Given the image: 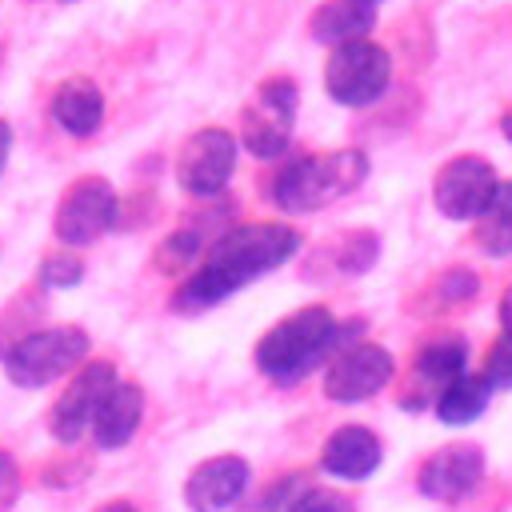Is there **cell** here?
<instances>
[{
	"instance_id": "29",
	"label": "cell",
	"mask_w": 512,
	"mask_h": 512,
	"mask_svg": "<svg viewBox=\"0 0 512 512\" xmlns=\"http://www.w3.org/2000/svg\"><path fill=\"white\" fill-rule=\"evenodd\" d=\"M8 148H12V128L0 120V172H4V160H8Z\"/></svg>"
},
{
	"instance_id": "10",
	"label": "cell",
	"mask_w": 512,
	"mask_h": 512,
	"mask_svg": "<svg viewBox=\"0 0 512 512\" xmlns=\"http://www.w3.org/2000/svg\"><path fill=\"white\" fill-rule=\"evenodd\" d=\"M112 224H116V192L104 176H80L56 208V236L64 244H92Z\"/></svg>"
},
{
	"instance_id": "28",
	"label": "cell",
	"mask_w": 512,
	"mask_h": 512,
	"mask_svg": "<svg viewBox=\"0 0 512 512\" xmlns=\"http://www.w3.org/2000/svg\"><path fill=\"white\" fill-rule=\"evenodd\" d=\"M500 324H504V336H512V288L500 300Z\"/></svg>"
},
{
	"instance_id": "22",
	"label": "cell",
	"mask_w": 512,
	"mask_h": 512,
	"mask_svg": "<svg viewBox=\"0 0 512 512\" xmlns=\"http://www.w3.org/2000/svg\"><path fill=\"white\" fill-rule=\"evenodd\" d=\"M284 512H356V508L348 496H340L332 488H300V496Z\"/></svg>"
},
{
	"instance_id": "1",
	"label": "cell",
	"mask_w": 512,
	"mask_h": 512,
	"mask_svg": "<svg viewBox=\"0 0 512 512\" xmlns=\"http://www.w3.org/2000/svg\"><path fill=\"white\" fill-rule=\"evenodd\" d=\"M296 248H300V232L288 228V224H240V228H228L208 248L200 268L184 280V288L172 296V304L180 312L212 308L224 296H232L236 288H244L248 280L280 268L288 256H296Z\"/></svg>"
},
{
	"instance_id": "16",
	"label": "cell",
	"mask_w": 512,
	"mask_h": 512,
	"mask_svg": "<svg viewBox=\"0 0 512 512\" xmlns=\"http://www.w3.org/2000/svg\"><path fill=\"white\" fill-rule=\"evenodd\" d=\"M376 28V0H324L308 16V32L320 44H348V40H368Z\"/></svg>"
},
{
	"instance_id": "14",
	"label": "cell",
	"mask_w": 512,
	"mask_h": 512,
	"mask_svg": "<svg viewBox=\"0 0 512 512\" xmlns=\"http://www.w3.org/2000/svg\"><path fill=\"white\" fill-rule=\"evenodd\" d=\"M140 416H144V392L128 380H112V388L100 396L88 428H92L100 448H120L136 436Z\"/></svg>"
},
{
	"instance_id": "23",
	"label": "cell",
	"mask_w": 512,
	"mask_h": 512,
	"mask_svg": "<svg viewBox=\"0 0 512 512\" xmlns=\"http://www.w3.org/2000/svg\"><path fill=\"white\" fill-rule=\"evenodd\" d=\"M40 280L48 288H76L84 280V264L76 256H48L40 268Z\"/></svg>"
},
{
	"instance_id": "4",
	"label": "cell",
	"mask_w": 512,
	"mask_h": 512,
	"mask_svg": "<svg viewBox=\"0 0 512 512\" xmlns=\"http://www.w3.org/2000/svg\"><path fill=\"white\" fill-rule=\"evenodd\" d=\"M392 80V56L372 40L336 44L324 68V88L344 108H368L384 96Z\"/></svg>"
},
{
	"instance_id": "15",
	"label": "cell",
	"mask_w": 512,
	"mask_h": 512,
	"mask_svg": "<svg viewBox=\"0 0 512 512\" xmlns=\"http://www.w3.org/2000/svg\"><path fill=\"white\" fill-rule=\"evenodd\" d=\"M376 464H380V440H376V432H368L360 424L336 428L320 452V468L340 480H364L376 472Z\"/></svg>"
},
{
	"instance_id": "13",
	"label": "cell",
	"mask_w": 512,
	"mask_h": 512,
	"mask_svg": "<svg viewBox=\"0 0 512 512\" xmlns=\"http://www.w3.org/2000/svg\"><path fill=\"white\" fill-rule=\"evenodd\" d=\"M248 488V464L240 456H212L184 480V504L192 512H224Z\"/></svg>"
},
{
	"instance_id": "21",
	"label": "cell",
	"mask_w": 512,
	"mask_h": 512,
	"mask_svg": "<svg viewBox=\"0 0 512 512\" xmlns=\"http://www.w3.org/2000/svg\"><path fill=\"white\" fill-rule=\"evenodd\" d=\"M480 376L488 380V388H504V392L512 388V336H500V340L488 348Z\"/></svg>"
},
{
	"instance_id": "5",
	"label": "cell",
	"mask_w": 512,
	"mask_h": 512,
	"mask_svg": "<svg viewBox=\"0 0 512 512\" xmlns=\"http://www.w3.org/2000/svg\"><path fill=\"white\" fill-rule=\"evenodd\" d=\"M84 356H88V336L80 328H44L24 336L4 356V372L20 388H44L64 372H72Z\"/></svg>"
},
{
	"instance_id": "25",
	"label": "cell",
	"mask_w": 512,
	"mask_h": 512,
	"mask_svg": "<svg viewBox=\"0 0 512 512\" xmlns=\"http://www.w3.org/2000/svg\"><path fill=\"white\" fill-rule=\"evenodd\" d=\"M196 252H200V236L196 232H176L168 244H164V264L168 268H180V264H192L196 260Z\"/></svg>"
},
{
	"instance_id": "8",
	"label": "cell",
	"mask_w": 512,
	"mask_h": 512,
	"mask_svg": "<svg viewBox=\"0 0 512 512\" xmlns=\"http://www.w3.org/2000/svg\"><path fill=\"white\" fill-rule=\"evenodd\" d=\"M236 168V140L224 128H200L176 156V180L192 196H216Z\"/></svg>"
},
{
	"instance_id": "9",
	"label": "cell",
	"mask_w": 512,
	"mask_h": 512,
	"mask_svg": "<svg viewBox=\"0 0 512 512\" xmlns=\"http://www.w3.org/2000/svg\"><path fill=\"white\" fill-rule=\"evenodd\" d=\"M396 364L392 352L380 344H348L332 356L328 372H324V392L336 404H360L368 396H376L388 380H392Z\"/></svg>"
},
{
	"instance_id": "30",
	"label": "cell",
	"mask_w": 512,
	"mask_h": 512,
	"mask_svg": "<svg viewBox=\"0 0 512 512\" xmlns=\"http://www.w3.org/2000/svg\"><path fill=\"white\" fill-rule=\"evenodd\" d=\"M96 512H136V508H132L128 500H108V504H100Z\"/></svg>"
},
{
	"instance_id": "20",
	"label": "cell",
	"mask_w": 512,
	"mask_h": 512,
	"mask_svg": "<svg viewBox=\"0 0 512 512\" xmlns=\"http://www.w3.org/2000/svg\"><path fill=\"white\" fill-rule=\"evenodd\" d=\"M488 396H492L488 380L464 372V376H456L452 384L440 388V396H436V416H440L444 424H472V420L488 408Z\"/></svg>"
},
{
	"instance_id": "17",
	"label": "cell",
	"mask_w": 512,
	"mask_h": 512,
	"mask_svg": "<svg viewBox=\"0 0 512 512\" xmlns=\"http://www.w3.org/2000/svg\"><path fill=\"white\" fill-rule=\"evenodd\" d=\"M52 120L72 136H92L104 120V96L88 80H68L52 96Z\"/></svg>"
},
{
	"instance_id": "26",
	"label": "cell",
	"mask_w": 512,
	"mask_h": 512,
	"mask_svg": "<svg viewBox=\"0 0 512 512\" xmlns=\"http://www.w3.org/2000/svg\"><path fill=\"white\" fill-rule=\"evenodd\" d=\"M16 492H20V468L8 452H0V512L16 504Z\"/></svg>"
},
{
	"instance_id": "2",
	"label": "cell",
	"mask_w": 512,
	"mask_h": 512,
	"mask_svg": "<svg viewBox=\"0 0 512 512\" xmlns=\"http://www.w3.org/2000/svg\"><path fill=\"white\" fill-rule=\"evenodd\" d=\"M364 332V324H340L328 308L312 304L292 312L288 320H280L276 328L264 332V340L256 344V364L264 376L280 380V384H296L300 376H308L320 360L336 356L340 348L356 344V336Z\"/></svg>"
},
{
	"instance_id": "24",
	"label": "cell",
	"mask_w": 512,
	"mask_h": 512,
	"mask_svg": "<svg viewBox=\"0 0 512 512\" xmlns=\"http://www.w3.org/2000/svg\"><path fill=\"white\" fill-rule=\"evenodd\" d=\"M376 260V236H368V232H356L352 240H348V248H344V268L348 272H364L368 264Z\"/></svg>"
},
{
	"instance_id": "18",
	"label": "cell",
	"mask_w": 512,
	"mask_h": 512,
	"mask_svg": "<svg viewBox=\"0 0 512 512\" xmlns=\"http://www.w3.org/2000/svg\"><path fill=\"white\" fill-rule=\"evenodd\" d=\"M464 372H468V344L460 336H440V340L424 344L416 356V380L436 396L444 384H452Z\"/></svg>"
},
{
	"instance_id": "3",
	"label": "cell",
	"mask_w": 512,
	"mask_h": 512,
	"mask_svg": "<svg viewBox=\"0 0 512 512\" xmlns=\"http://www.w3.org/2000/svg\"><path fill=\"white\" fill-rule=\"evenodd\" d=\"M364 176H368V160L356 148L300 156V160H288L272 176V200L284 212H316V208L332 204L336 196L352 192Z\"/></svg>"
},
{
	"instance_id": "27",
	"label": "cell",
	"mask_w": 512,
	"mask_h": 512,
	"mask_svg": "<svg viewBox=\"0 0 512 512\" xmlns=\"http://www.w3.org/2000/svg\"><path fill=\"white\" fill-rule=\"evenodd\" d=\"M444 296H448V300L476 296V276H472V272H452V276L444 280Z\"/></svg>"
},
{
	"instance_id": "31",
	"label": "cell",
	"mask_w": 512,
	"mask_h": 512,
	"mask_svg": "<svg viewBox=\"0 0 512 512\" xmlns=\"http://www.w3.org/2000/svg\"><path fill=\"white\" fill-rule=\"evenodd\" d=\"M500 132H504V140L512 144V104L504 108V116H500Z\"/></svg>"
},
{
	"instance_id": "6",
	"label": "cell",
	"mask_w": 512,
	"mask_h": 512,
	"mask_svg": "<svg viewBox=\"0 0 512 512\" xmlns=\"http://www.w3.org/2000/svg\"><path fill=\"white\" fill-rule=\"evenodd\" d=\"M292 120H296V80L288 76H268L256 88L252 108L244 112V148L260 160H276L284 156L288 140H292Z\"/></svg>"
},
{
	"instance_id": "12",
	"label": "cell",
	"mask_w": 512,
	"mask_h": 512,
	"mask_svg": "<svg viewBox=\"0 0 512 512\" xmlns=\"http://www.w3.org/2000/svg\"><path fill=\"white\" fill-rule=\"evenodd\" d=\"M112 380H116L112 364H88V368L64 388V396L52 404V416H48L52 436L64 440V444H72V440L92 424V412H96L100 396L112 388Z\"/></svg>"
},
{
	"instance_id": "19",
	"label": "cell",
	"mask_w": 512,
	"mask_h": 512,
	"mask_svg": "<svg viewBox=\"0 0 512 512\" xmlns=\"http://www.w3.org/2000/svg\"><path fill=\"white\" fill-rule=\"evenodd\" d=\"M476 244L488 256H512V180H500L476 216Z\"/></svg>"
},
{
	"instance_id": "7",
	"label": "cell",
	"mask_w": 512,
	"mask_h": 512,
	"mask_svg": "<svg viewBox=\"0 0 512 512\" xmlns=\"http://www.w3.org/2000/svg\"><path fill=\"white\" fill-rule=\"evenodd\" d=\"M496 184H500L496 168H492L484 156L464 152V156H452V160L436 172V180H432V200H436L440 216H448V220H476Z\"/></svg>"
},
{
	"instance_id": "11",
	"label": "cell",
	"mask_w": 512,
	"mask_h": 512,
	"mask_svg": "<svg viewBox=\"0 0 512 512\" xmlns=\"http://www.w3.org/2000/svg\"><path fill=\"white\" fill-rule=\"evenodd\" d=\"M480 476H484V452L476 444H444L424 460L416 484L432 500H460L480 484Z\"/></svg>"
}]
</instances>
